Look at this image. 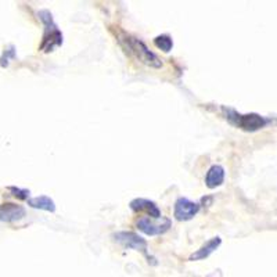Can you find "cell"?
Segmentation results:
<instances>
[{
	"mask_svg": "<svg viewBox=\"0 0 277 277\" xmlns=\"http://www.w3.org/2000/svg\"><path fill=\"white\" fill-rule=\"evenodd\" d=\"M119 42L126 47V50H129L143 64H146L148 67H153V68L162 67V61L158 58V55L153 53V52H150L148 47L141 40H138V38H133L131 35H125L123 33L122 36H119Z\"/></svg>",
	"mask_w": 277,
	"mask_h": 277,
	"instance_id": "cell-1",
	"label": "cell"
},
{
	"mask_svg": "<svg viewBox=\"0 0 277 277\" xmlns=\"http://www.w3.org/2000/svg\"><path fill=\"white\" fill-rule=\"evenodd\" d=\"M223 111L224 114H226V118L229 119V122L236 125L237 128L243 129V131H259L262 128H265L266 123H268L266 118H263L259 114H255V112H251V114H239V112H236L234 110H230V108H223Z\"/></svg>",
	"mask_w": 277,
	"mask_h": 277,
	"instance_id": "cell-2",
	"label": "cell"
},
{
	"mask_svg": "<svg viewBox=\"0 0 277 277\" xmlns=\"http://www.w3.org/2000/svg\"><path fill=\"white\" fill-rule=\"evenodd\" d=\"M39 17L43 21V24L46 25V33H45L43 40H42L40 50H43L45 53H50V52H53L55 47L62 45V33L57 29L50 11L43 10V11L39 13Z\"/></svg>",
	"mask_w": 277,
	"mask_h": 277,
	"instance_id": "cell-3",
	"label": "cell"
},
{
	"mask_svg": "<svg viewBox=\"0 0 277 277\" xmlns=\"http://www.w3.org/2000/svg\"><path fill=\"white\" fill-rule=\"evenodd\" d=\"M112 237H114V240L118 244H121L125 248H131V249L146 252L147 241L143 237H140L138 234L133 233V231H119V233H115Z\"/></svg>",
	"mask_w": 277,
	"mask_h": 277,
	"instance_id": "cell-4",
	"label": "cell"
},
{
	"mask_svg": "<svg viewBox=\"0 0 277 277\" xmlns=\"http://www.w3.org/2000/svg\"><path fill=\"white\" fill-rule=\"evenodd\" d=\"M198 211H200V204L193 202V201L182 197V198H179V200L175 202L173 215H175V218H176L177 221L186 222V221L193 219L194 216L198 214Z\"/></svg>",
	"mask_w": 277,
	"mask_h": 277,
	"instance_id": "cell-5",
	"label": "cell"
},
{
	"mask_svg": "<svg viewBox=\"0 0 277 277\" xmlns=\"http://www.w3.org/2000/svg\"><path fill=\"white\" fill-rule=\"evenodd\" d=\"M138 230L143 231L147 236H158V234H164L165 231L169 230L170 221L169 219H162L160 221H151L150 218H140L138 221Z\"/></svg>",
	"mask_w": 277,
	"mask_h": 277,
	"instance_id": "cell-6",
	"label": "cell"
},
{
	"mask_svg": "<svg viewBox=\"0 0 277 277\" xmlns=\"http://www.w3.org/2000/svg\"><path fill=\"white\" fill-rule=\"evenodd\" d=\"M25 216V208L13 202H4L0 205V221L1 222H17Z\"/></svg>",
	"mask_w": 277,
	"mask_h": 277,
	"instance_id": "cell-7",
	"label": "cell"
},
{
	"mask_svg": "<svg viewBox=\"0 0 277 277\" xmlns=\"http://www.w3.org/2000/svg\"><path fill=\"white\" fill-rule=\"evenodd\" d=\"M131 208L132 211H135V212L146 211L147 214L155 221L161 218V211H160V208L157 207L154 201L146 200V198H136V200L131 201Z\"/></svg>",
	"mask_w": 277,
	"mask_h": 277,
	"instance_id": "cell-8",
	"label": "cell"
},
{
	"mask_svg": "<svg viewBox=\"0 0 277 277\" xmlns=\"http://www.w3.org/2000/svg\"><path fill=\"white\" fill-rule=\"evenodd\" d=\"M222 244V239L221 237H214V239L208 240L204 246L201 247L200 249H197L195 252H193L189 258V261H200V259H205L211 254H214L216 249Z\"/></svg>",
	"mask_w": 277,
	"mask_h": 277,
	"instance_id": "cell-9",
	"label": "cell"
},
{
	"mask_svg": "<svg viewBox=\"0 0 277 277\" xmlns=\"http://www.w3.org/2000/svg\"><path fill=\"white\" fill-rule=\"evenodd\" d=\"M224 180V169L221 165H212L207 172L205 183L209 189H216L223 183Z\"/></svg>",
	"mask_w": 277,
	"mask_h": 277,
	"instance_id": "cell-10",
	"label": "cell"
},
{
	"mask_svg": "<svg viewBox=\"0 0 277 277\" xmlns=\"http://www.w3.org/2000/svg\"><path fill=\"white\" fill-rule=\"evenodd\" d=\"M28 205L35 209H42V211H47V212H54L55 211V204L54 201L47 197V195H40V197H33L28 200Z\"/></svg>",
	"mask_w": 277,
	"mask_h": 277,
	"instance_id": "cell-11",
	"label": "cell"
},
{
	"mask_svg": "<svg viewBox=\"0 0 277 277\" xmlns=\"http://www.w3.org/2000/svg\"><path fill=\"white\" fill-rule=\"evenodd\" d=\"M154 43L155 46L158 47V49H161L162 52H165V53H168L172 50V47H173V40L170 36L168 35H160V36H157L154 39Z\"/></svg>",
	"mask_w": 277,
	"mask_h": 277,
	"instance_id": "cell-12",
	"label": "cell"
},
{
	"mask_svg": "<svg viewBox=\"0 0 277 277\" xmlns=\"http://www.w3.org/2000/svg\"><path fill=\"white\" fill-rule=\"evenodd\" d=\"M8 190L13 193L14 197L20 198V200H29L28 197H29L31 192L27 190V189H20V187H16V186H11V187H8Z\"/></svg>",
	"mask_w": 277,
	"mask_h": 277,
	"instance_id": "cell-13",
	"label": "cell"
},
{
	"mask_svg": "<svg viewBox=\"0 0 277 277\" xmlns=\"http://www.w3.org/2000/svg\"><path fill=\"white\" fill-rule=\"evenodd\" d=\"M13 49H14V47L11 46V50H6V52L3 53V57L0 58V65H1V67H7L8 58H10V57H14V55H16Z\"/></svg>",
	"mask_w": 277,
	"mask_h": 277,
	"instance_id": "cell-14",
	"label": "cell"
}]
</instances>
